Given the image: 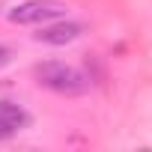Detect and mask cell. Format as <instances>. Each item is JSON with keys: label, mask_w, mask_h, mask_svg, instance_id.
I'll list each match as a JSON object with an SVG mask.
<instances>
[{"label": "cell", "mask_w": 152, "mask_h": 152, "mask_svg": "<svg viewBox=\"0 0 152 152\" xmlns=\"http://www.w3.org/2000/svg\"><path fill=\"white\" fill-rule=\"evenodd\" d=\"M9 137H12V131H9L6 125H0V140H9Z\"/></svg>", "instance_id": "6"}, {"label": "cell", "mask_w": 152, "mask_h": 152, "mask_svg": "<svg viewBox=\"0 0 152 152\" xmlns=\"http://www.w3.org/2000/svg\"><path fill=\"white\" fill-rule=\"evenodd\" d=\"M84 27L75 24V21H60V24H48L36 33V42H45V45H69L75 39H81Z\"/></svg>", "instance_id": "3"}, {"label": "cell", "mask_w": 152, "mask_h": 152, "mask_svg": "<svg viewBox=\"0 0 152 152\" xmlns=\"http://www.w3.org/2000/svg\"><path fill=\"white\" fill-rule=\"evenodd\" d=\"M0 125H6V128L15 134V131H21V128L30 125V113H27L21 104H15V102L0 99Z\"/></svg>", "instance_id": "4"}, {"label": "cell", "mask_w": 152, "mask_h": 152, "mask_svg": "<svg viewBox=\"0 0 152 152\" xmlns=\"http://www.w3.org/2000/svg\"><path fill=\"white\" fill-rule=\"evenodd\" d=\"M6 63H9V51H6V48H0V66H6Z\"/></svg>", "instance_id": "5"}, {"label": "cell", "mask_w": 152, "mask_h": 152, "mask_svg": "<svg viewBox=\"0 0 152 152\" xmlns=\"http://www.w3.org/2000/svg\"><path fill=\"white\" fill-rule=\"evenodd\" d=\"M33 75L45 90H51L57 96H84V93H90V78L81 69L69 66V63H60V60L39 63L33 69Z\"/></svg>", "instance_id": "1"}, {"label": "cell", "mask_w": 152, "mask_h": 152, "mask_svg": "<svg viewBox=\"0 0 152 152\" xmlns=\"http://www.w3.org/2000/svg\"><path fill=\"white\" fill-rule=\"evenodd\" d=\"M63 15H66L63 0H27V3H21L9 12V21L12 24H48Z\"/></svg>", "instance_id": "2"}]
</instances>
